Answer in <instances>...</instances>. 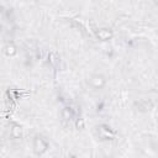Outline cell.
I'll return each instance as SVG.
<instances>
[{
  "mask_svg": "<svg viewBox=\"0 0 158 158\" xmlns=\"http://www.w3.org/2000/svg\"><path fill=\"white\" fill-rule=\"evenodd\" d=\"M33 147H35V153H36L37 156H41V154H43V153L47 151L48 144H47V142H46L42 137H36V138H35Z\"/></svg>",
  "mask_w": 158,
  "mask_h": 158,
  "instance_id": "obj_1",
  "label": "cell"
},
{
  "mask_svg": "<svg viewBox=\"0 0 158 158\" xmlns=\"http://www.w3.org/2000/svg\"><path fill=\"white\" fill-rule=\"evenodd\" d=\"M98 128H99V135H100L101 138H104V139H114L115 138V132L111 131L110 127L102 125V126H100Z\"/></svg>",
  "mask_w": 158,
  "mask_h": 158,
  "instance_id": "obj_2",
  "label": "cell"
},
{
  "mask_svg": "<svg viewBox=\"0 0 158 158\" xmlns=\"http://www.w3.org/2000/svg\"><path fill=\"white\" fill-rule=\"evenodd\" d=\"M96 36H98L100 40L106 41V40H109V38L112 37V32L109 31V30H106V28H101V30H99V31L96 32Z\"/></svg>",
  "mask_w": 158,
  "mask_h": 158,
  "instance_id": "obj_3",
  "label": "cell"
},
{
  "mask_svg": "<svg viewBox=\"0 0 158 158\" xmlns=\"http://www.w3.org/2000/svg\"><path fill=\"white\" fill-rule=\"evenodd\" d=\"M62 116H63V118H64L65 121L72 120V118L75 116L74 109H72V107H64V110H63V112H62Z\"/></svg>",
  "mask_w": 158,
  "mask_h": 158,
  "instance_id": "obj_4",
  "label": "cell"
},
{
  "mask_svg": "<svg viewBox=\"0 0 158 158\" xmlns=\"http://www.w3.org/2000/svg\"><path fill=\"white\" fill-rule=\"evenodd\" d=\"M21 135H22L21 126H19V125L14 123V125H12V128H11V136H12L14 138H20V137H21Z\"/></svg>",
  "mask_w": 158,
  "mask_h": 158,
  "instance_id": "obj_5",
  "label": "cell"
},
{
  "mask_svg": "<svg viewBox=\"0 0 158 158\" xmlns=\"http://www.w3.org/2000/svg\"><path fill=\"white\" fill-rule=\"evenodd\" d=\"M91 83L94 84V86H96V88H101V86L104 85L105 80L102 79V77L95 75V77H93V79H91Z\"/></svg>",
  "mask_w": 158,
  "mask_h": 158,
  "instance_id": "obj_6",
  "label": "cell"
},
{
  "mask_svg": "<svg viewBox=\"0 0 158 158\" xmlns=\"http://www.w3.org/2000/svg\"><path fill=\"white\" fill-rule=\"evenodd\" d=\"M49 62H51V64H52L53 67H57V64L59 63V58H58V56H57L54 52H52V53L49 54Z\"/></svg>",
  "mask_w": 158,
  "mask_h": 158,
  "instance_id": "obj_7",
  "label": "cell"
},
{
  "mask_svg": "<svg viewBox=\"0 0 158 158\" xmlns=\"http://www.w3.org/2000/svg\"><path fill=\"white\" fill-rule=\"evenodd\" d=\"M5 53H6L7 56H14V54L16 53V49H15V47H14L12 44H9V46H6Z\"/></svg>",
  "mask_w": 158,
  "mask_h": 158,
  "instance_id": "obj_8",
  "label": "cell"
},
{
  "mask_svg": "<svg viewBox=\"0 0 158 158\" xmlns=\"http://www.w3.org/2000/svg\"><path fill=\"white\" fill-rule=\"evenodd\" d=\"M77 127H78V128H83V127H84V120H83V118H79V120L77 121Z\"/></svg>",
  "mask_w": 158,
  "mask_h": 158,
  "instance_id": "obj_9",
  "label": "cell"
},
{
  "mask_svg": "<svg viewBox=\"0 0 158 158\" xmlns=\"http://www.w3.org/2000/svg\"><path fill=\"white\" fill-rule=\"evenodd\" d=\"M157 4H158V0H157Z\"/></svg>",
  "mask_w": 158,
  "mask_h": 158,
  "instance_id": "obj_10",
  "label": "cell"
}]
</instances>
